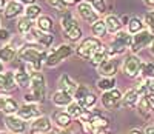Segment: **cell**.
<instances>
[{"instance_id": "cell-45", "label": "cell", "mask_w": 154, "mask_h": 134, "mask_svg": "<svg viewBox=\"0 0 154 134\" xmlns=\"http://www.w3.org/2000/svg\"><path fill=\"white\" fill-rule=\"evenodd\" d=\"M145 134H154V125H149V126L145 129Z\"/></svg>"}, {"instance_id": "cell-15", "label": "cell", "mask_w": 154, "mask_h": 134, "mask_svg": "<svg viewBox=\"0 0 154 134\" xmlns=\"http://www.w3.org/2000/svg\"><path fill=\"white\" fill-rule=\"evenodd\" d=\"M16 74L12 71H3L0 73V89L3 91H12L16 89Z\"/></svg>"}, {"instance_id": "cell-16", "label": "cell", "mask_w": 154, "mask_h": 134, "mask_svg": "<svg viewBox=\"0 0 154 134\" xmlns=\"http://www.w3.org/2000/svg\"><path fill=\"white\" fill-rule=\"evenodd\" d=\"M140 100V92L137 91V88H130L125 94H123V99H122V106L125 108H137V103Z\"/></svg>"}, {"instance_id": "cell-38", "label": "cell", "mask_w": 154, "mask_h": 134, "mask_svg": "<svg viewBox=\"0 0 154 134\" xmlns=\"http://www.w3.org/2000/svg\"><path fill=\"white\" fill-rule=\"evenodd\" d=\"M145 83H146V94H154V79L145 80Z\"/></svg>"}, {"instance_id": "cell-41", "label": "cell", "mask_w": 154, "mask_h": 134, "mask_svg": "<svg viewBox=\"0 0 154 134\" xmlns=\"http://www.w3.org/2000/svg\"><path fill=\"white\" fill-rule=\"evenodd\" d=\"M53 134H71V131H68V129H62V128H59V129H53Z\"/></svg>"}, {"instance_id": "cell-25", "label": "cell", "mask_w": 154, "mask_h": 134, "mask_svg": "<svg viewBox=\"0 0 154 134\" xmlns=\"http://www.w3.org/2000/svg\"><path fill=\"white\" fill-rule=\"evenodd\" d=\"M109 57V51H108V46H105V45H102L96 52H94V56H93V59H91V63L93 65H96V66H99L103 60H106Z\"/></svg>"}, {"instance_id": "cell-52", "label": "cell", "mask_w": 154, "mask_h": 134, "mask_svg": "<svg viewBox=\"0 0 154 134\" xmlns=\"http://www.w3.org/2000/svg\"><path fill=\"white\" fill-rule=\"evenodd\" d=\"M151 106H152V111H154V102H152V103H151Z\"/></svg>"}, {"instance_id": "cell-11", "label": "cell", "mask_w": 154, "mask_h": 134, "mask_svg": "<svg viewBox=\"0 0 154 134\" xmlns=\"http://www.w3.org/2000/svg\"><path fill=\"white\" fill-rule=\"evenodd\" d=\"M77 14H79V17L86 23H96L97 20H100L97 11L89 5V2H82V3L77 5Z\"/></svg>"}, {"instance_id": "cell-51", "label": "cell", "mask_w": 154, "mask_h": 134, "mask_svg": "<svg viewBox=\"0 0 154 134\" xmlns=\"http://www.w3.org/2000/svg\"><path fill=\"white\" fill-rule=\"evenodd\" d=\"M0 134H8V132H5V131H0Z\"/></svg>"}, {"instance_id": "cell-21", "label": "cell", "mask_w": 154, "mask_h": 134, "mask_svg": "<svg viewBox=\"0 0 154 134\" xmlns=\"http://www.w3.org/2000/svg\"><path fill=\"white\" fill-rule=\"evenodd\" d=\"M53 103L54 105H57V106H68L71 102H72V96L71 94H68V92H65V91H56L54 94H53Z\"/></svg>"}, {"instance_id": "cell-14", "label": "cell", "mask_w": 154, "mask_h": 134, "mask_svg": "<svg viewBox=\"0 0 154 134\" xmlns=\"http://www.w3.org/2000/svg\"><path fill=\"white\" fill-rule=\"evenodd\" d=\"M19 117H22L23 120H29V119H37L40 117V108H38L37 103H23L20 108H19V113H17Z\"/></svg>"}, {"instance_id": "cell-44", "label": "cell", "mask_w": 154, "mask_h": 134, "mask_svg": "<svg viewBox=\"0 0 154 134\" xmlns=\"http://www.w3.org/2000/svg\"><path fill=\"white\" fill-rule=\"evenodd\" d=\"M128 134H145V131H142V129H140V128H133L130 132H128Z\"/></svg>"}, {"instance_id": "cell-46", "label": "cell", "mask_w": 154, "mask_h": 134, "mask_svg": "<svg viewBox=\"0 0 154 134\" xmlns=\"http://www.w3.org/2000/svg\"><path fill=\"white\" fill-rule=\"evenodd\" d=\"M94 134H111V132H109L108 129H96Z\"/></svg>"}, {"instance_id": "cell-34", "label": "cell", "mask_w": 154, "mask_h": 134, "mask_svg": "<svg viewBox=\"0 0 154 134\" xmlns=\"http://www.w3.org/2000/svg\"><path fill=\"white\" fill-rule=\"evenodd\" d=\"M140 74L143 76L145 80L154 79V63H151V62L143 63V65H142V71H140Z\"/></svg>"}, {"instance_id": "cell-27", "label": "cell", "mask_w": 154, "mask_h": 134, "mask_svg": "<svg viewBox=\"0 0 154 134\" xmlns=\"http://www.w3.org/2000/svg\"><path fill=\"white\" fill-rule=\"evenodd\" d=\"M17 30H19V33H20L22 36L26 37V36L31 34V31H32V22H31L28 17H22V19L19 20V23H17Z\"/></svg>"}, {"instance_id": "cell-48", "label": "cell", "mask_w": 154, "mask_h": 134, "mask_svg": "<svg viewBox=\"0 0 154 134\" xmlns=\"http://www.w3.org/2000/svg\"><path fill=\"white\" fill-rule=\"evenodd\" d=\"M65 2H66V5H68V3H69V5H74V3H77V2L82 3V0H65Z\"/></svg>"}, {"instance_id": "cell-26", "label": "cell", "mask_w": 154, "mask_h": 134, "mask_svg": "<svg viewBox=\"0 0 154 134\" xmlns=\"http://www.w3.org/2000/svg\"><path fill=\"white\" fill-rule=\"evenodd\" d=\"M97 88L103 92L114 89L116 88V77H100L97 80Z\"/></svg>"}, {"instance_id": "cell-35", "label": "cell", "mask_w": 154, "mask_h": 134, "mask_svg": "<svg viewBox=\"0 0 154 134\" xmlns=\"http://www.w3.org/2000/svg\"><path fill=\"white\" fill-rule=\"evenodd\" d=\"M89 5L97 11V14H103L106 11V2L105 0H89Z\"/></svg>"}, {"instance_id": "cell-10", "label": "cell", "mask_w": 154, "mask_h": 134, "mask_svg": "<svg viewBox=\"0 0 154 134\" xmlns=\"http://www.w3.org/2000/svg\"><path fill=\"white\" fill-rule=\"evenodd\" d=\"M119 66H120V60L117 57H108L97 66V73L102 77H114L116 73L119 71Z\"/></svg>"}, {"instance_id": "cell-12", "label": "cell", "mask_w": 154, "mask_h": 134, "mask_svg": "<svg viewBox=\"0 0 154 134\" xmlns=\"http://www.w3.org/2000/svg\"><path fill=\"white\" fill-rule=\"evenodd\" d=\"M5 125L6 128L11 131V132H16V134H22L26 131V120H23L22 117L16 116V114H11V116H6L5 119Z\"/></svg>"}, {"instance_id": "cell-33", "label": "cell", "mask_w": 154, "mask_h": 134, "mask_svg": "<svg viewBox=\"0 0 154 134\" xmlns=\"http://www.w3.org/2000/svg\"><path fill=\"white\" fill-rule=\"evenodd\" d=\"M40 11H42V8L38 6V5H29V6H26V9H25V17H28L29 20L38 19V17L42 16Z\"/></svg>"}, {"instance_id": "cell-30", "label": "cell", "mask_w": 154, "mask_h": 134, "mask_svg": "<svg viewBox=\"0 0 154 134\" xmlns=\"http://www.w3.org/2000/svg\"><path fill=\"white\" fill-rule=\"evenodd\" d=\"M16 82L20 88H28L31 86V74L26 71H19L16 73Z\"/></svg>"}, {"instance_id": "cell-18", "label": "cell", "mask_w": 154, "mask_h": 134, "mask_svg": "<svg viewBox=\"0 0 154 134\" xmlns=\"http://www.w3.org/2000/svg\"><path fill=\"white\" fill-rule=\"evenodd\" d=\"M53 119H54V122L57 123V126L62 128V129H66L71 125V122H72V117L66 111H62V110H57L53 114Z\"/></svg>"}, {"instance_id": "cell-50", "label": "cell", "mask_w": 154, "mask_h": 134, "mask_svg": "<svg viewBox=\"0 0 154 134\" xmlns=\"http://www.w3.org/2000/svg\"><path fill=\"white\" fill-rule=\"evenodd\" d=\"M0 73H3V63L0 62Z\"/></svg>"}, {"instance_id": "cell-8", "label": "cell", "mask_w": 154, "mask_h": 134, "mask_svg": "<svg viewBox=\"0 0 154 134\" xmlns=\"http://www.w3.org/2000/svg\"><path fill=\"white\" fill-rule=\"evenodd\" d=\"M122 99H123V94L117 89V88H114L111 91H106L102 94V106H103L105 110H117L119 106L122 105Z\"/></svg>"}, {"instance_id": "cell-36", "label": "cell", "mask_w": 154, "mask_h": 134, "mask_svg": "<svg viewBox=\"0 0 154 134\" xmlns=\"http://www.w3.org/2000/svg\"><path fill=\"white\" fill-rule=\"evenodd\" d=\"M143 23L146 25L148 31H151L154 34V11H148L145 17H143Z\"/></svg>"}, {"instance_id": "cell-29", "label": "cell", "mask_w": 154, "mask_h": 134, "mask_svg": "<svg viewBox=\"0 0 154 134\" xmlns=\"http://www.w3.org/2000/svg\"><path fill=\"white\" fill-rule=\"evenodd\" d=\"M93 30V34L97 37V39H102L108 34V30H106V25H105V20H97L96 23H93L91 26Z\"/></svg>"}, {"instance_id": "cell-28", "label": "cell", "mask_w": 154, "mask_h": 134, "mask_svg": "<svg viewBox=\"0 0 154 134\" xmlns=\"http://www.w3.org/2000/svg\"><path fill=\"white\" fill-rule=\"evenodd\" d=\"M16 56H17V52L12 46L5 45V46L0 48V62H11Z\"/></svg>"}, {"instance_id": "cell-40", "label": "cell", "mask_w": 154, "mask_h": 134, "mask_svg": "<svg viewBox=\"0 0 154 134\" xmlns=\"http://www.w3.org/2000/svg\"><path fill=\"white\" fill-rule=\"evenodd\" d=\"M6 99H8V96H0V111H3V110H5Z\"/></svg>"}, {"instance_id": "cell-39", "label": "cell", "mask_w": 154, "mask_h": 134, "mask_svg": "<svg viewBox=\"0 0 154 134\" xmlns=\"http://www.w3.org/2000/svg\"><path fill=\"white\" fill-rule=\"evenodd\" d=\"M8 39H9V31L0 26V42H5V40H8Z\"/></svg>"}, {"instance_id": "cell-23", "label": "cell", "mask_w": 154, "mask_h": 134, "mask_svg": "<svg viewBox=\"0 0 154 134\" xmlns=\"http://www.w3.org/2000/svg\"><path fill=\"white\" fill-rule=\"evenodd\" d=\"M137 111H139V114H140V116L145 117V119H148V117L151 116L152 106H151V102H149L145 96L140 97V100H139V103H137Z\"/></svg>"}, {"instance_id": "cell-37", "label": "cell", "mask_w": 154, "mask_h": 134, "mask_svg": "<svg viewBox=\"0 0 154 134\" xmlns=\"http://www.w3.org/2000/svg\"><path fill=\"white\" fill-rule=\"evenodd\" d=\"M48 5L53 6L57 11H66V2L65 0H48Z\"/></svg>"}, {"instance_id": "cell-19", "label": "cell", "mask_w": 154, "mask_h": 134, "mask_svg": "<svg viewBox=\"0 0 154 134\" xmlns=\"http://www.w3.org/2000/svg\"><path fill=\"white\" fill-rule=\"evenodd\" d=\"M105 25H106V30L109 34H117L119 31H122V20L117 17V16H114V14H109L106 16L105 19Z\"/></svg>"}, {"instance_id": "cell-20", "label": "cell", "mask_w": 154, "mask_h": 134, "mask_svg": "<svg viewBox=\"0 0 154 134\" xmlns=\"http://www.w3.org/2000/svg\"><path fill=\"white\" fill-rule=\"evenodd\" d=\"M22 12H25L23 5H22L20 2H16V0H12V2L8 3V6H6V9H5L3 14H5L6 19H14V17L20 16Z\"/></svg>"}, {"instance_id": "cell-1", "label": "cell", "mask_w": 154, "mask_h": 134, "mask_svg": "<svg viewBox=\"0 0 154 134\" xmlns=\"http://www.w3.org/2000/svg\"><path fill=\"white\" fill-rule=\"evenodd\" d=\"M46 57V51L40 49L37 43H26L17 51V59L26 65V73H29L31 76L40 71L42 65H45Z\"/></svg>"}, {"instance_id": "cell-32", "label": "cell", "mask_w": 154, "mask_h": 134, "mask_svg": "<svg viewBox=\"0 0 154 134\" xmlns=\"http://www.w3.org/2000/svg\"><path fill=\"white\" fill-rule=\"evenodd\" d=\"M89 92H91V91H89V88H88L86 85H79V86H77V91L74 92V96H72V97L75 99L77 103H82V102L88 97Z\"/></svg>"}, {"instance_id": "cell-47", "label": "cell", "mask_w": 154, "mask_h": 134, "mask_svg": "<svg viewBox=\"0 0 154 134\" xmlns=\"http://www.w3.org/2000/svg\"><path fill=\"white\" fill-rule=\"evenodd\" d=\"M143 3L148 5V6H151V8H154V0H143Z\"/></svg>"}, {"instance_id": "cell-7", "label": "cell", "mask_w": 154, "mask_h": 134, "mask_svg": "<svg viewBox=\"0 0 154 134\" xmlns=\"http://www.w3.org/2000/svg\"><path fill=\"white\" fill-rule=\"evenodd\" d=\"M142 65H143V62L136 54H130V56L125 57V60L122 63V71H123L125 76L134 79L140 74V71H142Z\"/></svg>"}, {"instance_id": "cell-17", "label": "cell", "mask_w": 154, "mask_h": 134, "mask_svg": "<svg viewBox=\"0 0 154 134\" xmlns=\"http://www.w3.org/2000/svg\"><path fill=\"white\" fill-rule=\"evenodd\" d=\"M77 86L79 85H77L68 74L60 76V79H59V89L60 91H65V92H68V94L74 96V92L77 91Z\"/></svg>"}, {"instance_id": "cell-43", "label": "cell", "mask_w": 154, "mask_h": 134, "mask_svg": "<svg viewBox=\"0 0 154 134\" xmlns=\"http://www.w3.org/2000/svg\"><path fill=\"white\" fill-rule=\"evenodd\" d=\"M8 3H6V0H0V12H5Z\"/></svg>"}, {"instance_id": "cell-4", "label": "cell", "mask_w": 154, "mask_h": 134, "mask_svg": "<svg viewBox=\"0 0 154 134\" xmlns=\"http://www.w3.org/2000/svg\"><path fill=\"white\" fill-rule=\"evenodd\" d=\"M60 23H62V30L65 31L66 37L71 42H77L79 39H82V30H80V26L77 25L75 19L72 17V14L69 11L65 12V16L62 17Z\"/></svg>"}, {"instance_id": "cell-49", "label": "cell", "mask_w": 154, "mask_h": 134, "mask_svg": "<svg viewBox=\"0 0 154 134\" xmlns=\"http://www.w3.org/2000/svg\"><path fill=\"white\" fill-rule=\"evenodd\" d=\"M149 46H151V48H149V49H151V54H152V56H154V42H152V43H151V45H149Z\"/></svg>"}, {"instance_id": "cell-31", "label": "cell", "mask_w": 154, "mask_h": 134, "mask_svg": "<svg viewBox=\"0 0 154 134\" xmlns=\"http://www.w3.org/2000/svg\"><path fill=\"white\" fill-rule=\"evenodd\" d=\"M86 110H83L82 106L77 103V102H71L68 106H66V113L71 116V117H75V119H79Z\"/></svg>"}, {"instance_id": "cell-3", "label": "cell", "mask_w": 154, "mask_h": 134, "mask_svg": "<svg viewBox=\"0 0 154 134\" xmlns=\"http://www.w3.org/2000/svg\"><path fill=\"white\" fill-rule=\"evenodd\" d=\"M131 45H133V36L128 31H119L117 34H114L111 40V48H108L109 57H117L123 54L128 48H131Z\"/></svg>"}, {"instance_id": "cell-13", "label": "cell", "mask_w": 154, "mask_h": 134, "mask_svg": "<svg viewBox=\"0 0 154 134\" xmlns=\"http://www.w3.org/2000/svg\"><path fill=\"white\" fill-rule=\"evenodd\" d=\"M32 134H43V132H49L53 129V123H51V119L46 116H40L34 119V122L29 126Z\"/></svg>"}, {"instance_id": "cell-42", "label": "cell", "mask_w": 154, "mask_h": 134, "mask_svg": "<svg viewBox=\"0 0 154 134\" xmlns=\"http://www.w3.org/2000/svg\"><path fill=\"white\" fill-rule=\"evenodd\" d=\"M17 2H20L22 5H26V6H29V5H35V0H17Z\"/></svg>"}, {"instance_id": "cell-5", "label": "cell", "mask_w": 154, "mask_h": 134, "mask_svg": "<svg viewBox=\"0 0 154 134\" xmlns=\"http://www.w3.org/2000/svg\"><path fill=\"white\" fill-rule=\"evenodd\" d=\"M102 46V40L97 37H86L82 40V43L77 46V56L83 60H91L94 52Z\"/></svg>"}, {"instance_id": "cell-2", "label": "cell", "mask_w": 154, "mask_h": 134, "mask_svg": "<svg viewBox=\"0 0 154 134\" xmlns=\"http://www.w3.org/2000/svg\"><path fill=\"white\" fill-rule=\"evenodd\" d=\"M45 94H46V85H45V77L43 74L38 71L34 73L31 76V86H29V92L23 96L25 103H40L45 100Z\"/></svg>"}, {"instance_id": "cell-6", "label": "cell", "mask_w": 154, "mask_h": 134, "mask_svg": "<svg viewBox=\"0 0 154 134\" xmlns=\"http://www.w3.org/2000/svg\"><path fill=\"white\" fill-rule=\"evenodd\" d=\"M72 46L71 45H66V43H62L59 45L56 49H53L48 54L46 60H45V65L49 66V68H53V66H57L60 62H63L65 59H68L71 54H72Z\"/></svg>"}, {"instance_id": "cell-9", "label": "cell", "mask_w": 154, "mask_h": 134, "mask_svg": "<svg viewBox=\"0 0 154 134\" xmlns=\"http://www.w3.org/2000/svg\"><path fill=\"white\" fill-rule=\"evenodd\" d=\"M154 42V34L148 30H143L137 33L136 36H133V45H131V52L133 54H136V52L142 51L143 48H146L148 45H151Z\"/></svg>"}, {"instance_id": "cell-22", "label": "cell", "mask_w": 154, "mask_h": 134, "mask_svg": "<svg viewBox=\"0 0 154 134\" xmlns=\"http://www.w3.org/2000/svg\"><path fill=\"white\" fill-rule=\"evenodd\" d=\"M35 25H37V30H38V31L48 33V34H51V31H53V28H54L53 19H51L49 16H40V17L37 19Z\"/></svg>"}, {"instance_id": "cell-24", "label": "cell", "mask_w": 154, "mask_h": 134, "mask_svg": "<svg viewBox=\"0 0 154 134\" xmlns=\"http://www.w3.org/2000/svg\"><path fill=\"white\" fill-rule=\"evenodd\" d=\"M143 22H142V19H139V17H131L130 19V22H128V25H126V31L130 33L131 36H136L137 33H140V31H143Z\"/></svg>"}]
</instances>
